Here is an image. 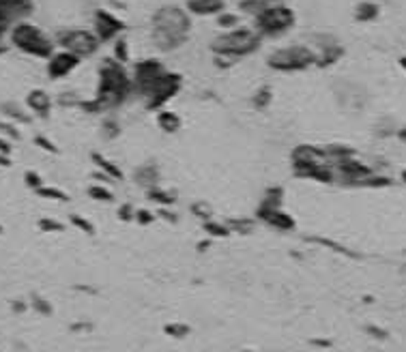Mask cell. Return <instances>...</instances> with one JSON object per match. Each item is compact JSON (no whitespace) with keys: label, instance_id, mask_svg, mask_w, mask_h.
<instances>
[{"label":"cell","instance_id":"50","mask_svg":"<svg viewBox=\"0 0 406 352\" xmlns=\"http://www.w3.org/2000/svg\"><path fill=\"white\" fill-rule=\"evenodd\" d=\"M75 292H84V295H97V288H91V286H73Z\"/></svg>","mask_w":406,"mask_h":352},{"label":"cell","instance_id":"56","mask_svg":"<svg viewBox=\"0 0 406 352\" xmlns=\"http://www.w3.org/2000/svg\"><path fill=\"white\" fill-rule=\"evenodd\" d=\"M5 232V228H3V223H0V234H3Z\"/></svg>","mask_w":406,"mask_h":352},{"label":"cell","instance_id":"24","mask_svg":"<svg viewBox=\"0 0 406 352\" xmlns=\"http://www.w3.org/2000/svg\"><path fill=\"white\" fill-rule=\"evenodd\" d=\"M249 103H252L254 110H267L273 103V91H271V86H260L258 91L252 95Z\"/></svg>","mask_w":406,"mask_h":352},{"label":"cell","instance_id":"41","mask_svg":"<svg viewBox=\"0 0 406 352\" xmlns=\"http://www.w3.org/2000/svg\"><path fill=\"white\" fill-rule=\"evenodd\" d=\"M37 228L41 232H65V223L56 221V219H50V217H43L37 221Z\"/></svg>","mask_w":406,"mask_h":352},{"label":"cell","instance_id":"54","mask_svg":"<svg viewBox=\"0 0 406 352\" xmlns=\"http://www.w3.org/2000/svg\"><path fill=\"white\" fill-rule=\"evenodd\" d=\"M400 65H402V69L406 71V56H402V58H400Z\"/></svg>","mask_w":406,"mask_h":352},{"label":"cell","instance_id":"25","mask_svg":"<svg viewBox=\"0 0 406 352\" xmlns=\"http://www.w3.org/2000/svg\"><path fill=\"white\" fill-rule=\"evenodd\" d=\"M275 3H282V0H239V9H241V13H247L254 17L263 9H267Z\"/></svg>","mask_w":406,"mask_h":352},{"label":"cell","instance_id":"33","mask_svg":"<svg viewBox=\"0 0 406 352\" xmlns=\"http://www.w3.org/2000/svg\"><path fill=\"white\" fill-rule=\"evenodd\" d=\"M69 221H71L73 228H78V230L84 232V234H89V237H93V234L97 232L93 221H89V219L82 217V215H78V213H71V215H69Z\"/></svg>","mask_w":406,"mask_h":352},{"label":"cell","instance_id":"14","mask_svg":"<svg viewBox=\"0 0 406 352\" xmlns=\"http://www.w3.org/2000/svg\"><path fill=\"white\" fill-rule=\"evenodd\" d=\"M26 108L31 110V114L37 116V119H50L54 99L43 91V88H33V91L26 95Z\"/></svg>","mask_w":406,"mask_h":352},{"label":"cell","instance_id":"28","mask_svg":"<svg viewBox=\"0 0 406 352\" xmlns=\"http://www.w3.org/2000/svg\"><path fill=\"white\" fill-rule=\"evenodd\" d=\"M282 202H284V187L273 185L263 193V200H260L258 207H282Z\"/></svg>","mask_w":406,"mask_h":352},{"label":"cell","instance_id":"27","mask_svg":"<svg viewBox=\"0 0 406 352\" xmlns=\"http://www.w3.org/2000/svg\"><path fill=\"white\" fill-rule=\"evenodd\" d=\"M256 221H258L256 217H230V219H226L230 230L237 232V234H252L256 228Z\"/></svg>","mask_w":406,"mask_h":352},{"label":"cell","instance_id":"20","mask_svg":"<svg viewBox=\"0 0 406 352\" xmlns=\"http://www.w3.org/2000/svg\"><path fill=\"white\" fill-rule=\"evenodd\" d=\"M157 125L164 133H177L183 125L181 116L172 110H159L157 112Z\"/></svg>","mask_w":406,"mask_h":352},{"label":"cell","instance_id":"32","mask_svg":"<svg viewBox=\"0 0 406 352\" xmlns=\"http://www.w3.org/2000/svg\"><path fill=\"white\" fill-rule=\"evenodd\" d=\"M215 22H217L219 28H224V31H230V28L241 26V15L239 13H232V11H222Z\"/></svg>","mask_w":406,"mask_h":352},{"label":"cell","instance_id":"9","mask_svg":"<svg viewBox=\"0 0 406 352\" xmlns=\"http://www.w3.org/2000/svg\"><path fill=\"white\" fill-rule=\"evenodd\" d=\"M166 65L159 58H142L131 69V80H133V95L140 99L149 88L166 73Z\"/></svg>","mask_w":406,"mask_h":352},{"label":"cell","instance_id":"18","mask_svg":"<svg viewBox=\"0 0 406 352\" xmlns=\"http://www.w3.org/2000/svg\"><path fill=\"white\" fill-rule=\"evenodd\" d=\"M0 112L7 116V121H13L15 125H31L33 123V114H28L15 101H3L0 103Z\"/></svg>","mask_w":406,"mask_h":352},{"label":"cell","instance_id":"52","mask_svg":"<svg viewBox=\"0 0 406 352\" xmlns=\"http://www.w3.org/2000/svg\"><path fill=\"white\" fill-rule=\"evenodd\" d=\"M368 331H370V333H374V337H385V331H381V329H374V327H370Z\"/></svg>","mask_w":406,"mask_h":352},{"label":"cell","instance_id":"47","mask_svg":"<svg viewBox=\"0 0 406 352\" xmlns=\"http://www.w3.org/2000/svg\"><path fill=\"white\" fill-rule=\"evenodd\" d=\"M157 217H159V219H166L168 223H179V217H177V213H174V211H170V207H159V211H157Z\"/></svg>","mask_w":406,"mask_h":352},{"label":"cell","instance_id":"36","mask_svg":"<svg viewBox=\"0 0 406 352\" xmlns=\"http://www.w3.org/2000/svg\"><path fill=\"white\" fill-rule=\"evenodd\" d=\"M189 209H191V213H194L198 219H202V221H207V219H211V217H213V209L209 207V204H207L205 200L194 202Z\"/></svg>","mask_w":406,"mask_h":352},{"label":"cell","instance_id":"10","mask_svg":"<svg viewBox=\"0 0 406 352\" xmlns=\"http://www.w3.org/2000/svg\"><path fill=\"white\" fill-rule=\"evenodd\" d=\"M125 28H127L125 22L108 9H97L93 15V31L101 43H110V41H116L119 37H123Z\"/></svg>","mask_w":406,"mask_h":352},{"label":"cell","instance_id":"51","mask_svg":"<svg viewBox=\"0 0 406 352\" xmlns=\"http://www.w3.org/2000/svg\"><path fill=\"white\" fill-rule=\"evenodd\" d=\"M0 168H11V155L0 153Z\"/></svg>","mask_w":406,"mask_h":352},{"label":"cell","instance_id":"45","mask_svg":"<svg viewBox=\"0 0 406 352\" xmlns=\"http://www.w3.org/2000/svg\"><path fill=\"white\" fill-rule=\"evenodd\" d=\"M11 28H13V22H11V17H9L7 13H3V11H0V43H3L5 35H9V33H11Z\"/></svg>","mask_w":406,"mask_h":352},{"label":"cell","instance_id":"19","mask_svg":"<svg viewBox=\"0 0 406 352\" xmlns=\"http://www.w3.org/2000/svg\"><path fill=\"white\" fill-rule=\"evenodd\" d=\"M91 159H93V163L97 166V170L103 172V174H108L112 181H123V179H125L123 170H121L119 166H116L112 159L103 157L101 153H91Z\"/></svg>","mask_w":406,"mask_h":352},{"label":"cell","instance_id":"8","mask_svg":"<svg viewBox=\"0 0 406 352\" xmlns=\"http://www.w3.org/2000/svg\"><path fill=\"white\" fill-rule=\"evenodd\" d=\"M54 41L61 50H69L78 54L82 61L95 56L101 47V41L95 35V31H86V28H65V31L56 33Z\"/></svg>","mask_w":406,"mask_h":352},{"label":"cell","instance_id":"15","mask_svg":"<svg viewBox=\"0 0 406 352\" xmlns=\"http://www.w3.org/2000/svg\"><path fill=\"white\" fill-rule=\"evenodd\" d=\"M131 181H133L138 187H142L144 191H147V189L159 185V181H161V170H159V166L153 163V161L142 163V166H138V168L133 170Z\"/></svg>","mask_w":406,"mask_h":352},{"label":"cell","instance_id":"5","mask_svg":"<svg viewBox=\"0 0 406 352\" xmlns=\"http://www.w3.org/2000/svg\"><path fill=\"white\" fill-rule=\"evenodd\" d=\"M316 50L312 45L293 43L286 47H277L267 56V67L277 73H299L316 67Z\"/></svg>","mask_w":406,"mask_h":352},{"label":"cell","instance_id":"39","mask_svg":"<svg viewBox=\"0 0 406 352\" xmlns=\"http://www.w3.org/2000/svg\"><path fill=\"white\" fill-rule=\"evenodd\" d=\"M24 183H26L28 189H33V191H37L39 187L45 185L43 179H41V174L35 172V170H26V172H24Z\"/></svg>","mask_w":406,"mask_h":352},{"label":"cell","instance_id":"43","mask_svg":"<svg viewBox=\"0 0 406 352\" xmlns=\"http://www.w3.org/2000/svg\"><path fill=\"white\" fill-rule=\"evenodd\" d=\"M35 146H39L41 151H45V153H52V155H58L61 151H58V146L50 140V138H45V135H35Z\"/></svg>","mask_w":406,"mask_h":352},{"label":"cell","instance_id":"23","mask_svg":"<svg viewBox=\"0 0 406 352\" xmlns=\"http://www.w3.org/2000/svg\"><path fill=\"white\" fill-rule=\"evenodd\" d=\"M202 230H205L207 237H211V239H228L232 234V230L226 221H215L213 217L202 221Z\"/></svg>","mask_w":406,"mask_h":352},{"label":"cell","instance_id":"37","mask_svg":"<svg viewBox=\"0 0 406 352\" xmlns=\"http://www.w3.org/2000/svg\"><path fill=\"white\" fill-rule=\"evenodd\" d=\"M164 333L170 335V337H177V339H183L185 335L191 333V329L187 325H183V322H172V325H166L164 327Z\"/></svg>","mask_w":406,"mask_h":352},{"label":"cell","instance_id":"21","mask_svg":"<svg viewBox=\"0 0 406 352\" xmlns=\"http://www.w3.org/2000/svg\"><path fill=\"white\" fill-rule=\"evenodd\" d=\"M147 198L151 202H155L157 207H174V204H177V193L170 191V189H161L159 185L147 189Z\"/></svg>","mask_w":406,"mask_h":352},{"label":"cell","instance_id":"13","mask_svg":"<svg viewBox=\"0 0 406 352\" xmlns=\"http://www.w3.org/2000/svg\"><path fill=\"white\" fill-rule=\"evenodd\" d=\"M254 217L277 232H290L297 228V221L293 219V215H288L282 207H258Z\"/></svg>","mask_w":406,"mask_h":352},{"label":"cell","instance_id":"4","mask_svg":"<svg viewBox=\"0 0 406 352\" xmlns=\"http://www.w3.org/2000/svg\"><path fill=\"white\" fill-rule=\"evenodd\" d=\"M9 41L22 54L33 56V58H43V61H48V58L56 52V41L28 20L13 24L11 33H9Z\"/></svg>","mask_w":406,"mask_h":352},{"label":"cell","instance_id":"46","mask_svg":"<svg viewBox=\"0 0 406 352\" xmlns=\"http://www.w3.org/2000/svg\"><path fill=\"white\" fill-rule=\"evenodd\" d=\"M133 217H136L133 204H129V202L121 204V207H119V219H121V221H133Z\"/></svg>","mask_w":406,"mask_h":352},{"label":"cell","instance_id":"17","mask_svg":"<svg viewBox=\"0 0 406 352\" xmlns=\"http://www.w3.org/2000/svg\"><path fill=\"white\" fill-rule=\"evenodd\" d=\"M0 11L7 13L13 24H17L33 15L35 3L33 0H0Z\"/></svg>","mask_w":406,"mask_h":352},{"label":"cell","instance_id":"38","mask_svg":"<svg viewBox=\"0 0 406 352\" xmlns=\"http://www.w3.org/2000/svg\"><path fill=\"white\" fill-rule=\"evenodd\" d=\"M159 217H157V213H153V211H149V209H136V217H133V221L138 223V226H151V223H155Z\"/></svg>","mask_w":406,"mask_h":352},{"label":"cell","instance_id":"1","mask_svg":"<svg viewBox=\"0 0 406 352\" xmlns=\"http://www.w3.org/2000/svg\"><path fill=\"white\" fill-rule=\"evenodd\" d=\"M133 95V80L131 73L125 69V63L116 61L114 56H108L101 61L97 71V88L93 99H82L80 110L86 114H106L127 103Z\"/></svg>","mask_w":406,"mask_h":352},{"label":"cell","instance_id":"42","mask_svg":"<svg viewBox=\"0 0 406 352\" xmlns=\"http://www.w3.org/2000/svg\"><path fill=\"white\" fill-rule=\"evenodd\" d=\"M58 105H63V108H80L82 99L78 97V93H61L56 99Z\"/></svg>","mask_w":406,"mask_h":352},{"label":"cell","instance_id":"11","mask_svg":"<svg viewBox=\"0 0 406 352\" xmlns=\"http://www.w3.org/2000/svg\"><path fill=\"white\" fill-rule=\"evenodd\" d=\"M312 41L316 43L314 50H316V56H318L316 67H321V69L331 67L344 56V47L340 45V41L333 35H314Z\"/></svg>","mask_w":406,"mask_h":352},{"label":"cell","instance_id":"12","mask_svg":"<svg viewBox=\"0 0 406 352\" xmlns=\"http://www.w3.org/2000/svg\"><path fill=\"white\" fill-rule=\"evenodd\" d=\"M82 63V58L69 50H58L48 58V75L50 80H63L67 75H71Z\"/></svg>","mask_w":406,"mask_h":352},{"label":"cell","instance_id":"35","mask_svg":"<svg viewBox=\"0 0 406 352\" xmlns=\"http://www.w3.org/2000/svg\"><path fill=\"white\" fill-rule=\"evenodd\" d=\"M112 56L116 58V61H121V63H129V43L125 37H119L114 41V52Z\"/></svg>","mask_w":406,"mask_h":352},{"label":"cell","instance_id":"55","mask_svg":"<svg viewBox=\"0 0 406 352\" xmlns=\"http://www.w3.org/2000/svg\"><path fill=\"white\" fill-rule=\"evenodd\" d=\"M402 181H404V183H406V170H404V172H402Z\"/></svg>","mask_w":406,"mask_h":352},{"label":"cell","instance_id":"49","mask_svg":"<svg viewBox=\"0 0 406 352\" xmlns=\"http://www.w3.org/2000/svg\"><path fill=\"white\" fill-rule=\"evenodd\" d=\"M28 307H31V303H26V301H22V299L11 301V311H13V314H24Z\"/></svg>","mask_w":406,"mask_h":352},{"label":"cell","instance_id":"16","mask_svg":"<svg viewBox=\"0 0 406 352\" xmlns=\"http://www.w3.org/2000/svg\"><path fill=\"white\" fill-rule=\"evenodd\" d=\"M185 9L196 17H217L226 11V0H185Z\"/></svg>","mask_w":406,"mask_h":352},{"label":"cell","instance_id":"22","mask_svg":"<svg viewBox=\"0 0 406 352\" xmlns=\"http://www.w3.org/2000/svg\"><path fill=\"white\" fill-rule=\"evenodd\" d=\"M379 15H381V7L376 3H370V0H363V3H359L355 7V20L361 22V24L374 22Z\"/></svg>","mask_w":406,"mask_h":352},{"label":"cell","instance_id":"3","mask_svg":"<svg viewBox=\"0 0 406 352\" xmlns=\"http://www.w3.org/2000/svg\"><path fill=\"white\" fill-rule=\"evenodd\" d=\"M260 45H263V35H260L256 28L237 26V28H230V31H224L222 35H217L211 41V52L213 56H224V58H230V61L239 63L241 58L256 54Z\"/></svg>","mask_w":406,"mask_h":352},{"label":"cell","instance_id":"29","mask_svg":"<svg viewBox=\"0 0 406 352\" xmlns=\"http://www.w3.org/2000/svg\"><path fill=\"white\" fill-rule=\"evenodd\" d=\"M39 198L43 200H54V202H69V193L63 191V189H58V187H52V185H43L35 191Z\"/></svg>","mask_w":406,"mask_h":352},{"label":"cell","instance_id":"2","mask_svg":"<svg viewBox=\"0 0 406 352\" xmlns=\"http://www.w3.org/2000/svg\"><path fill=\"white\" fill-rule=\"evenodd\" d=\"M191 13L179 5H161L151 15V41L161 54L181 50L191 37Z\"/></svg>","mask_w":406,"mask_h":352},{"label":"cell","instance_id":"53","mask_svg":"<svg viewBox=\"0 0 406 352\" xmlns=\"http://www.w3.org/2000/svg\"><path fill=\"white\" fill-rule=\"evenodd\" d=\"M7 50H9V45H5V43H0V56H3V54H7Z\"/></svg>","mask_w":406,"mask_h":352},{"label":"cell","instance_id":"44","mask_svg":"<svg viewBox=\"0 0 406 352\" xmlns=\"http://www.w3.org/2000/svg\"><path fill=\"white\" fill-rule=\"evenodd\" d=\"M95 329V325H93V322H86V320H78V322H71V325H69V331L71 333H91Z\"/></svg>","mask_w":406,"mask_h":352},{"label":"cell","instance_id":"6","mask_svg":"<svg viewBox=\"0 0 406 352\" xmlns=\"http://www.w3.org/2000/svg\"><path fill=\"white\" fill-rule=\"evenodd\" d=\"M297 24V13L284 3H275L254 15V28L263 39H280L290 33Z\"/></svg>","mask_w":406,"mask_h":352},{"label":"cell","instance_id":"40","mask_svg":"<svg viewBox=\"0 0 406 352\" xmlns=\"http://www.w3.org/2000/svg\"><path fill=\"white\" fill-rule=\"evenodd\" d=\"M0 135H5L13 142H20L22 140V133L17 129V125L13 121H5V123H0Z\"/></svg>","mask_w":406,"mask_h":352},{"label":"cell","instance_id":"48","mask_svg":"<svg viewBox=\"0 0 406 352\" xmlns=\"http://www.w3.org/2000/svg\"><path fill=\"white\" fill-rule=\"evenodd\" d=\"M0 153H3V155H11L13 153V140L0 135Z\"/></svg>","mask_w":406,"mask_h":352},{"label":"cell","instance_id":"7","mask_svg":"<svg viewBox=\"0 0 406 352\" xmlns=\"http://www.w3.org/2000/svg\"><path fill=\"white\" fill-rule=\"evenodd\" d=\"M183 88V75L177 71H166L147 93L140 97V101L144 103L149 112H159L166 108V103H170L174 97L181 93Z\"/></svg>","mask_w":406,"mask_h":352},{"label":"cell","instance_id":"30","mask_svg":"<svg viewBox=\"0 0 406 352\" xmlns=\"http://www.w3.org/2000/svg\"><path fill=\"white\" fill-rule=\"evenodd\" d=\"M31 309H35L39 316H43V318H48V316H52L54 314V307H52V303L45 299V297H41V295H31Z\"/></svg>","mask_w":406,"mask_h":352},{"label":"cell","instance_id":"34","mask_svg":"<svg viewBox=\"0 0 406 352\" xmlns=\"http://www.w3.org/2000/svg\"><path fill=\"white\" fill-rule=\"evenodd\" d=\"M307 243H316V245H323V247H331L333 251H338V254H344V256H351V258H359L357 254H353L351 249H346L344 245H338V243H333V241H329V239H318V237H307L305 239Z\"/></svg>","mask_w":406,"mask_h":352},{"label":"cell","instance_id":"31","mask_svg":"<svg viewBox=\"0 0 406 352\" xmlns=\"http://www.w3.org/2000/svg\"><path fill=\"white\" fill-rule=\"evenodd\" d=\"M86 193H89V198H93L95 202H114V193L108 189V187H103V185H99V183H95V185H91L89 189H86Z\"/></svg>","mask_w":406,"mask_h":352},{"label":"cell","instance_id":"26","mask_svg":"<svg viewBox=\"0 0 406 352\" xmlns=\"http://www.w3.org/2000/svg\"><path fill=\"white\" fill-rule=\"evenodd\" d=\"M123 133V127H121V121L116 119V116H106L101 121V138L103 140H116Z\"/></svg>","mask_w":406,"mask_h":352}]
</instances>
